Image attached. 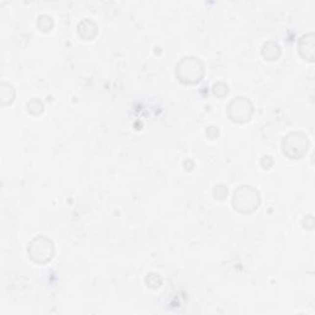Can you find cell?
Segmentation results:
<instances>
[{
  "label": "cell",
  "instance_id": "cell-9",
  "mask_svg": "<svg viewBox=\"0 0 315 315\" xmlns=\"http://www.w3.org/2000/svg\"><path fill=\"white\" fill-rule=\"evenodd\" d=\"M0 94H1V103L3 105H9V103L13 102L14 97H15V89L10 84L1 83Z\"/></svg>",
  "mask_w": 315,
  "mask_h": 315
},
{
  "label": "cell",
  "instance_id": "cell-3",
  "mask_svg": "<svg viewBox=\"0 0 315 315\" xmlns=\"http://www.w3.org/2000/svg\"><path fill=\"white\" fill-rule=\"evenodd\" d=\"M54 244L49 238L45 235H38L33 238L28 244V256L37 264H47L54 255Z\"/></svg>",
  "mask_w": 315,
  "mask_h": 315
},
{
  "label": "cell",
  "instance_id": "cell-10",
  "mask_svg": "<svg viewBox=\"0 0 315 315\" xmlns=\"http://www.w3.org/2000/svg\"><path fill=\"white\" fill-rule=\"evenodd\" d=\"M26 107H27V111L30 112L31 115H35V116L41 115L43 112V110H45L43 102L40 98H32V100H30L27 102V106Z\"/></svg>",
  "mask_w": 315,
  "mask_h": 315
},
{
  "label": "cell",
  "instance_id": "cell-7",
  "mask_svg": "<svg viewBox=\"0 0 315 315\" xmlns=\"http://www.w3.org/2000/svg\"><path fill=\"white\" fill-rule=\"evenodd\" d=\"M78 33L85 41H90L97 35V26L91 19H83L78 25Z\"/></svg>",
  "mask_w": 315,
  "mask_h": 315
},
{
  "label": "cell",
  "instance_id": "cell-15",
  "mask_svg": "<svg viewBox=\"0 0 315 315\" xmlns=\"http://www.w3.org/2000/svg\"><path fill=\"white\" fill-rule=\"evenodd\" d=\"M218 133H219V131H218V127L211 126V127H208V128L206 129V134H207V137H208L209 139L217 138Z\"/></svg>",
  "mask_w": 315,
  "mask_h": 315
},
{
  "label": "cell",
  "instance_id": "cell-4",
  "mask_svg": "<svg viewBox=\"0 0 315 315\" xmlns=\"http://www.w3.org/2000/svg\"><path fill=\"white\" fill-rule=\"evenodd\" d=\"M309 149V139L302 132H292L282 141V150L291 159H300Z\"/></svg>",
  "mask_w": 315,
  "mask_h": 315
},
{
  "label": "cell",
  "instance_id": "cell-2",
  "mask_svg": "<svg viewBox=\"0 0 315 315\" xmlns=\"http://www.w3.org/2000/svg\"><path fill=\"white\" fill-rule=\"evenodd\" d=\"M204 75V66L199 58L194 56L184 57L176 64V76L184 84H196Z\"/></svg>",
  "mask_w": 315,
  "mask_h": 315
},
{
  "label": "cell",
  "instance_id": "cell-12",
  "mask_svg": "<svg viewBox=\"0 0 315 315\" xmlns=\"http://www.w3.org/2000/svg\"><path fill=\"white\" fill-rule=\"evenodd\" d=\"M145 282L149 288H151V290H158V288L162 286L163 280L162 277H160V275H158V273H149L145 278Z\"/></svg>",
  "mask_w": 315,
  "mask_h": 315
},
{
  "label": "cell",
  "instance_id": "cell-1",
  "mask_svg": "<svg viewBox=\"0 0 315 315\" xmlns=\"http://www.w3.org/2000/svg\"><path fill=\"white\" fill-rule=\"evenodd\" d=\"M260 194L251 185H242L238 187L233 196V206L238 212L250 215L260 206Z\"/></svg>",
  "mask_w": 315,
  "mask_h": 315
},
{
  "label": "cell",
  "instance_id": "cell-5",
  "mask_svg": "<svg viewBox=\"0 0 315 315\" xmlns=\"http://www.w3.org/2000/svg\"><path fill=\"white\" fill-rule=\"evenodd\" d=\"M254 112L252 102L247 97L238 96L230 101L228 106V116L233 122L237 123H245L249 121Z\"/></svg>",
  "mask_w": 315,
  "mask_h": 315
},
{
  "label": "cell",
  "instance_id": "cell-8",
  "mask_svg": "<svg viewBox=\"0 0 315 315\" xmlns=\"http://www.w3.org/2000/svg\"><path fill=\"white\" fill-rule=\"evenodd\" d=\"M261 53L264 58L267 59V61H276L281 56V48L276 42L268 41V42H266L265 45L262 46Z\"/></svg>",
  "mask_w": 315,
  "mask_h": 315
},
{
  "label": "cell",
  "instance_id": "cell-13",
  "mask_svg": "<svg viewBox=\"0 0 315 315\" xmlns=\"http://www.w3.org/2000/svg\"><path fill=\"white\" fill-rule=\"evenodd\" d=\"M228 91H229L228 85L222 83V81H218V83H216L215 85H213V93H215L218 97H224L225 95H228Z\"/></svg>",
  "mask_w": 315,
  "mask_h": 315
},
{
  "label": "cell",
  "instance_id": "cell-11",
  "mask_svg": "<svg viewBox=\"0 0 315 315\" xmlns=\"http://www.w3.org/2000/svg\"><path fill=\"white\" fill-rule=\"evenodd\" d=\"M53 25H54V23H53V19H52V16L41 15L40 18H38L37 26L41 31H43V32H47V31L52 30V28H53Z\"/></svg>",
  "mask_w": 315,
  "mask_h": 315
},
{
  "label": "cell",
  "instance_id": "cell-6",
  "mask_svg": "<svg viewBox=\"0 0 315 315\" xmlns=\"http://www.w3.org/2000/svg\"><path fill=\"white\" fill-rule=\"evenodd\" d=\"M298 50L302 58L307 61H314V33L310 32L302 36L298 42Z\"/></svg>",
  "mask_w": 315,
  "mask_h": 315
},
{
  "label": "cell",
  "instance_id": "cell-14",
  "mask_svg": "<svg viewBox=\"0 0 315 315\" xmlns=\"http://www.w3.org/2000/svg\"><path fill=\"white\" fill-rule=\"evenodd\" d=\"M228 194V189L225 185H216L215 189H213V196L217 199H224Z\"/></svg>",
  "mask_w": 315,
  "mask_h": 315
}]
</instances>
